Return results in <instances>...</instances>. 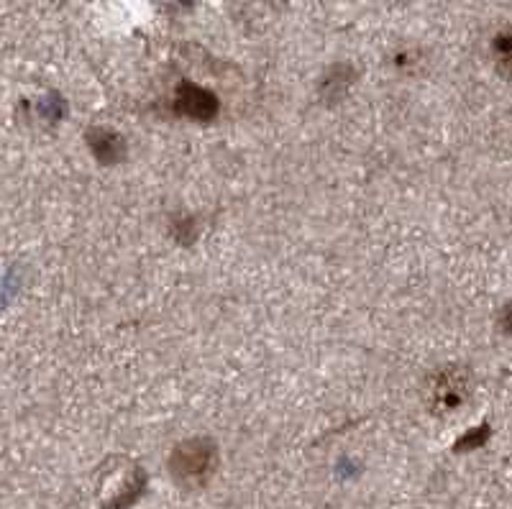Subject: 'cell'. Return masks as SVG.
<instances>
[{
	"mask_svg": "<svg viewBox=\"0 0 512 509\" xmlns=\"http://www.w3.org/2000/svg\"><path fill=\"white\" fill-rule=\"evenodd\" d=\"M221 453L213 438H187L172 448L167 458V471L180 489H203L218 471Z\"/></svg>",
	"mask_w": 512,
	"mask_h": 509,
	"instance_id": "1",
	"label": "cell"
},
{
	"mask_svg": "<svg viewBox=\"0 0 512 509\" xmlns=\"http://www.w3.org/2000/svg\"><path fill=\"white\" fill-rule=\"evenodd\" d=\"M472 394V374L464 366H446L425 382V405L433 415H451L461 410Z\"/></svg>",
	"mask_w": 512,
	"mask_h": 509,
	"instance_id": "2",
	"label": "cell"
},
{
	"mask_svg": "<svg viewBox=\"0 0 512 509\" xmlns=\"http://www.w3.org/2000/svg\"><path fill=\"white\" fill-rule=\"evenodd\" d=\"M172 110L177 116L187 118V121L208 123L216 121V116L221 113V100L213 90L208 87H200L195 82L182 80L175 87V98H172Z\"/></svg>",
	"mask_w": 512,
	"mask_h": 509,
	"instance_id": "3",
	"label": "cell"
},
{
	"mask_svg": "<svg viewBox=\"0 0 512 509\" xmlns=\"http://www.w3.org/2000/svg\"><path fill=\"white\" fill-rule=\"evenodd\" d=\"M85 139H88L90 151H93V157L98 159L100 164H118L126 157V139H123L118 131H113V128L95 126L85 134Z\"/></svg>",
	"mask_w": 512,
	"mask_h": 509,
	"instance_id": "4",
	"label": "cell"
},
{
	"mask_svg": "<svg viewBox=\"0 0 512 509\" xmlns=\"http://www.w3.org/2000/svg\"><path fill=\"white\" fill-rule=\"evenodd\" d=\"M492 49H495V59L500 62V70L502 75H507L510 72V34L507 31H502L500 36H495V41H492Z\"/></svg>",
	"mask_w": 512,
	"mask_h": 509,
	"instance_id": "5",
	"label": "cell"
}]
</instances>
